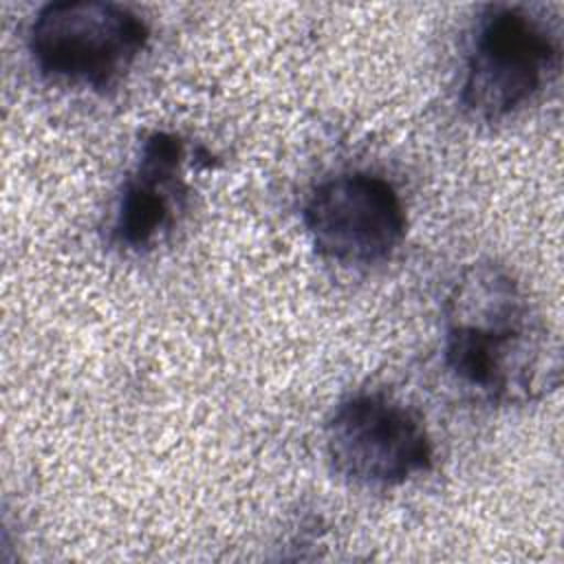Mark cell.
I'll return each mask as SVG.
<instances>
[{
    "mask_svg": "<svg viewBox=\"0 0 564 564\" xmlns=\"http://www.w3.org/2000/svg\"><path fill=\"white\" fill-rule=\"evenodd\" d=\"M443 361L452 377L496 405L542 399L562 381L560 344L516 275L467 264L443 304Z\"/></svg>",
    "mask_w": 564,
    "mask_h": 564,
    "instance_id": "obj_1",
    "label": "cell"
},
{
    "mask_svg": "<svg viewBox=\"0 0 564 564\" xmlns=\"http://www.w3.org/2000/svg\"><path fill=\"white\" fill-rule=\"evenodd\" d=\"M150 26L130 7L99 0H59L37 9L26 51L37 73L62 86L108 93L148 48Z\"/></svg>",
    "mask_w": 564,
    "mask_h": 564,
    "instance_id": "obj_2",
    "label": "cell"
},
{
    "mask_svg": "<svg viewBox=\"0 0 564 564\" xmlns=\"http://www.w3.org/2000/svg\"><path fill=\"white\" fill-rule=\"evenodd\" d=\"M560 35L522 4L482 7L460 82V106L478 121H500L529 106L560 70Z\"/></svg>",
    "mask_w": 564,
    "mask_h": 564,
    "instance_id": "obj_3",
    "label": "cell"
},
{
    "mask_svg": "<svg viewBox=\"0 0 564 564\" xmlns=\"http://www.w3.org/2000/svg\"><path fill=\"white\" fill-rule=\"evenodd\" d=\"M324 445L335 474L359 487H399L434 467L421 416L386 392L341 399L326 419Z\"/></svg>",
    "mask_w": 564,
    "mask_h": 564,
    "instance_id": "obj_4",
    "label": "cell"
},
{
    "mask_svg": "<svg viewBox=\"0 0 564 564\" xmlns=\"http://www.w3.org/2000/svg\"><path fill=\"white\" fill-rule=\"evenodd\" d=\"M302 225L313 249L341 267H372L390 260L408 229L397 187L372 172L335 174L313 187Z\"/></svg>",
    "mask_w": 564,
    "mask_h": 564,
    "instance_id": "obj_5",
    "label": "cell"
},
{
    "mask_svg": "<svg viewBox=\"0 0 564 564\" xmlns=\"http://www.w3.org/2000/svg\"><path fill=\"white\" fill-rule=\"evenodd\" d=\"M189 148L170 130H152L143 137L139 156L126 174L108 240L126 253H145L159 247L183 220L192 187L185 176Z\"/></svg>",
    "mask_w": 564,
    "mask_h": 564,
    "instance_id": "obj_6",
    "label": "cell"
}]
</instances>
